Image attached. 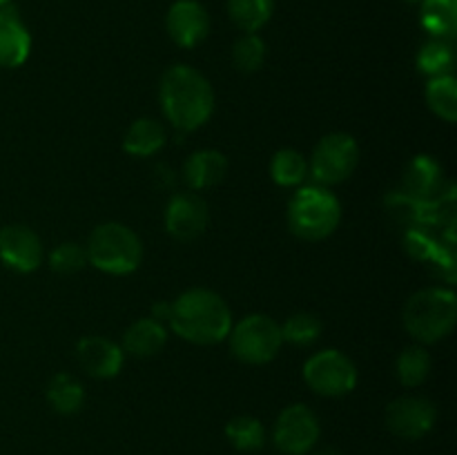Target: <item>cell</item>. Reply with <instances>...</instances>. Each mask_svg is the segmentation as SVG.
<instances>
[{
	"instance_id": "cell-15",
	"label": "cell",
	"mask_w": 457,
	"mask_h": 455,
	"mask_svg": "<svg viewBox=\"0 0 457 455\" xmlns=\"http://www.w3.org/2000/svg\"><path fill=\"white\" fill-rule=\"evenodd\" d=\"M31 34L12 4L0 7V67L16 70L29 58Z\"/></svg>"
},
{
	"instance_id": "cell-8",
	"label": "cell",
	"mask_w": 457,
	"mask_h": 455,
	"mask_svg": "<svg viewBox=\"0 0 457 455\" xmlns=\"http://www.w3.org/2000/svg\"><path fill=\"white\" fill-rule=\"evenodd\" d=\"M303 382L312 393L342 397L357 386V366L342 351H321L303 364Z\"/></svg>"
},
{
	"instance_id": "cell-11",
	"label": "cell",
	"mask_w": 457,
	"mask_h": 455,
	"mask_svg": "<svg viewBox=\"0 0 457 455\" xmlns=\"http://www.w3.org/2000/svg\"><path fill=\"white\" fill-rule=\"evenodd\" d=\"M208 203L195 192H179L165 208V230L177 241H195L208 228Z\"/></svg>"
},
{
	"instance_id": "cell-22",
	"label": "cell",
	"mask_w": 457,
	"mask_h": 455,
	"mask_svg": "<svg viewBox=\"0 0 457 455\" xmlns=\"http://www.w3.org/2000/svg\"><path fill=\"white\" fill-rule=\"evenodd\" d=\"M275 0H228V16L244 34H257L272 18Z\"/></svg>"
},
{
	"instance_id": "cell-32",
	"label": "cell",
	"mask_w": 457,
	"mask_h": 455,
	"mask_svg": "<svg viewBox=\"0 0 457 455\" xmlns=\"http://www.w3.org/2000/svg\"><path fill=\"white\" fill-rule=\"evenodd\" d=\"M12 3V0H0V7H4V4H9Z\"/></svg>"
},
{
	"instance_id": "cell-33",
	"label": "cell",
	"mask_w": 457,
	"mask_h": 455,
	"mask_svg": "<svg viewBox=\"0 0 457 455\" xmlns=\"http://www.w3.org/2000/svg\"><path fill=\"white\" fill-rule=\"evenodd\" d=\"M404 3H411V4H415V3H422V0H404Z\"/></svg>"
},
{
	"instance_id": "cell-14",
	"label": "cell",
	"mask_w": 457,
	"mask_h": 455,
	"mask_svg": "<svg viewBox=\"0 0 457 455\" xmlns=\"http://www.w3.org/2000/svg\"><path fill=\"white\" fill-rule=\"evenodd\" d=\"M76 361L87 375L96 379L116 377L123 368L125 352L112 339L101 335H89L76 343Z\"/></svg>"
},
{
	"instance_id": "cell-29",
	"label": "cell",
	"mask_w": 457,
	"mask_h": 455,
	"mask_svg": "<svg viewBox=\"0 0 457 455\" xmlns=\"http://www.w3.org/2000/svg\"><path fill=\"white\" fill-rule=\"evenodd\" d=\"M232 62L244 74L262 70L266 62V43L257 34H244L232 47Z\"/></svg>"
},
{
	"instance_id": "cell-10",
	"label": "cell",
	"mask_w": 457,
	"mask_h": 455,
	"mask_svg": "<svg viewBox=\"0 0 457 455\" xmlns=\"http://www.w3.org/2000/svg\"><path fill=\"white\" fill-rule=\"evenodd\" d=\"M437 410L422 395H402L386 409V426L402 440H420L436 426Z\"/></svg>"
},
{
	"instance_id": "cell-27",
	"label": "cell",
	"mask_w": 457,
	"mask_h": 455,
	"mask_svg": "<svg viewBox=\"0 0 457 455\" xmlns=\"http://www.w3.org/2000/svg\"><path fill=\"white\" fill-rule=\"evenodd\" d=\"M226 437L237 451H244V453H253L266 444L263 424L253 415H239V418L230 419L226 426Z\"/></svg>"
},
{
	"instance_id": "cell-23",
	"label": "cell",
	"mask_w": 457,
	"mask_h": 455,
	"mask_svg": "<svg viewBox=\"0 0 457 455\" xmlns=\"http://www.w3.org/2000/svg\"><path fill=\"white\" fill-rule=\"evenodd\" d=\"M415 65L428 79H436V76H449L453 71L455 65V54L451 47L449 40H437L431 38L420 47L418 58H415Z\"/></svg>"
},
{
	"instance_id": "cell-20",
	"label": "cell",
	"mask_w": 457,
	"mask_h": 455,
	"mask_svg": "<svg viewBox=\"0 0 457 455\" xmlns=\"http://www.w3.org/2000/svg\"><path fill=\"white\" fill-rule=\"evenodd\" d=\"M420 21L431 38L451 40L457 29V0H422Z\"/></svg>"
},
{
	"instance_id": "cell-26",
	"label": "cell",
	"mask_w": 457,
	"mask_h": 455,
	"mask_svg": "<svg viewBox=\"0 0 457 455\" xmlns=\"http://www.w3.org/2000/svg\"><path fill=\"white\" fill-rule=\"evenodd\" d=\"M308 174V161L297 150H279L270 161V177L281 187H297Z\"/></svg>"
},
{
	"instance_id": "cell-13",
	"label": "cell",
	"mask_w": 457,
	"mask_h": 455,
	"mask_svg": "<svg viewBox=\"0 0 457 455\" xmlns=\"http://www.w3.org/2000/svg\"><path fill=\"white\" fill-rule=\"evenodd\" d=\"M168 36L179 47H196L210 31V16L199 0H177L165 16Z\"/></svg>"
},
{
	"instance_id": "cell-18",
	"label": "cell",
	"mask_w": 457,
	"mask_h": 455,
	"mask_svg": "<svg viewBox=\"0 0 457 455\" xmlns=\"http://www.w3.org/2000/svg\"><path fill=\"white\" fill-rule=\"evenodd\" d=\"M165 141H168V132H165L163 123L145 116V119L134 120L128 128L123 136V150L138 159H145V156L156 154L165 145Z\"/></svg>"
},
{
	"instance_id": "cell-4",
	"label": "cell",
	"mask_w": 457,
	"mask_h": 455,
	"mask_svg": "<svg viewBox=\"0 0 457 455\" xmlns=\"http://www.w3.org/2000/svg\"><path fill=\"white\" fill-rule=\"evenodd\" d=\"M342 221V203L324 186L302 187L288 203V228L303 241H324Z\"/></svg>"
},
{
	"instance_id": "cell-7",
	"label": "cell",
	"mask_w": 457,
	"mask_h": 455,
	"mask_svg": "<svg viewBox=\"0 0 457 455\" xmlns=\"http://www.w3.org/2000/svg\"><path fill=\"white\" fill-rule=\"evenodd\" d=\"M360 163V145L346 132L326 134L312 150V159L308 163V172L315 178L317 186H337L353 177Z\"/></svg>"
},
{
	"instance_id": "cell-12",
	"label": "cell",
	"mask_w": 457,
	"mask_h": 455,
	"mask_svg": "<svg viewBox=\"0 0 457 455\" xmlns=\"http://www.w3.org/2000/svg\"><path fill=\"white\" fill-rule=\"evenodd\" d=\"M43 244L31 228L12 223L0 228V261L13 272H34L43 263Z\"/></svg>"
},
{
	"instance_id": "cell-24",
	"label": "cell",
	"mask_w": 457,
	"mask_h": 455,
	"mask_svg": "<svg viewBox=\"0 0 457 455\" xmlns=\"http://www.w3.org/2000/svg\"><path fill=\"white\" fill-rule=\"evenodd\" d=\"M427 103L436 116H440L446 123L457 120V80L453 74L436 76L428 79L427 85Z\"/></svg>"
},
{
	"instance_id": "cell-28",
	"label": "cell",
	"mask_w": 457,
	"mask_h": 455,
	"mask_svg": "<svg viewBox=\"0 0 457 455\" xmlns=\"http://www.w3.org/2000/svg\"><path fill=\"white\" fill-rule=\"evenodd\" d=\"M321 335V321L320 317L311 315V312H295L281 326V339L293 346L306 348L320 339Z\"/></svg>"
},
{
	"instance_id": "cell-3",
	"label": "cell",
	"mask_w": 457,
	"mask_h": 455,
	"mask_svg": "<svg viewBox=\"0 0 457 455\" xmlns=\"http://www.w3.org/2000/svg\"><path fill=\"white\" fill-rule=\"evenodd\" d=\"M406 333L420 343H436L449 337L457 321V299L449 288L418 290L404 306Z\"/></svg>"
},
{
	"instance_id": "cell-1",
	"label": "cell",
	"mask_w": 457,
	"mask_h": 455,
	"mask_svg": "<svg viewBox=\"0 0 457 455\" xmlns=\"http://www.w3.org/2000/svg\"><path fill=\"white\" fill-rule=\"evenodd\" d=\"M159 101L165 119L179 132H195L214 112V89L199 70L174 65L161 76Z\"/></svg>"
},
{
	"instance_id": "cell-2",
	"label": "cell",
	"mask_w": 457,
	"mask_h": 455,
	"mask_svg": "<svg viewBox=\"0 0 457 455\" xmlns=\"http://www.w3.org/2000/svg\"><path fill=\"white\" fill-rule=\"evenodd\" d=\"M170 326L186 342L214 346L230 335L232 312L226 299L208 288H190L170 303Z\"/></svg>"
},
{
	"instance_id": "cell-16",
	"label": "cell",
	"mask_w": 457,
	"mask_h": 455,
	"mask_svg": "<svg viewBox=\"0 0 457 455\" xmlns=\"http://www.w3.org/2000/svg\"><path fill=\"white\" fill-rule=\"evenodd\" d=\"M228 172V159L219 150H199L183 165V181L190 190H208L221 183Z\"/></svg>"
},
{
	"instance_id": "cell-19",
	"label": "cell",
	"mask_w": 457,
	"mask_h": 455,
	"mask_svg": "<svg viewBox=\"0 0 457 455\" xmlns=\"http://www.w3.org/2000/svg\"><path fill=\"white\" fill-rule=\"evenodd\" d=\"M404 186L418 199H428L442 187V168L428 154L415 156L406 168Z\"/></svg>"
},
{
	"instance_id": "cell-9",
	"label": "cell",
	"mask_w": 457,
	"mask_h": 455,
	"mask_svg": "<svg viewBox=\"0 0 457 455\" xmlns=\"http://www.w3.org/2000/svg\"><path fill=\"white\" fill-rule=\"evenodd\" d=\"M320 419L308 406L293 404L277 418L272 440L286 455H308L320 440Z\"/></svg>"
},
{
	"instance_id": "cell-30",
	"label": "cell",
	"mask_w": 457,
	"mask_h": 455,
	"mask_svg": "<svg viewBox=\"0 0 457 455\" xmlns=\"http://www.w3.org/2000/svg\"><path fill=\"white\" fill-rule=\"evenodd\" d=\"M85 263H87V252H85V245L74 244V241H67V244L56 245L49 254V266L58 275H74V272L83 270Z\"/></svg>"
},
{
	"instance_id": "cell-31",
	"label": "cell",
	"mask_w": 457,
	"mask_h": 455,
	"mask_svg": "<svg viewBox=\"0 0 457 455\" xmlns=\"http://www.w3.org/2000/svg\"><path fill=\"white\" fill-rule=\"evenodd\" d=\"M311 455H342V453H339L337 449H330V446H326V449L315 451V453H311Z\"/></svg>"
},
{
	"instance_id": "cell-5",
	"label": "cell",
	"mask_w": 457,
	"mask_h": 455,
	"mask_svg": "<svg viewBox=\"0 0 457 455\" xmlns=\"http://www.w3.org/2000/svg\"><path fill=\"white\" fill-rule=\"evenodd\" d=\"M87 263L107 275H129L143 261V241L132 228L119 221L101 223L89 235Z\"/></svg>"
},
{
	"instance_id": "cell-21",
	"label": "cell",
	"mask_w": 457,
	"mask_h": 455,
	"mask_svg": "<svg viewBox=\"0 0 457 455\" xmlns=\"http://www.w3.org/2000/svg\"><path fill=\"white\" fill-rule=\"evenodd\" d=\"M47 401L61 415H74L85 404V388L74 375L58 373L47 384Z\"/></svg>"
},
{
	"instance_id": "cell-17",
	"label": "cell",
	"mask_w": 457,
	"mask_h": 455,
	"mask_svg": "<svg viewBox=\"0 0 457 455\" xmlns=\"http://www.w3.org/2000/svg\"><path fill=\"white\" fill-rule=\"evenodd\" d=\"M168 342V330L154 317H143V319L132 321L123 333V352L134 357H154L159 355Z\"/></svg>"
},
{
	"instance_id": "cell-25",
	"label": "cell",
	"mask_w": 457,
	"mask_h": 455,
	"mask_svg": "<svg viewBox=\"0 0 457 455\" xmlns=\"http://www.w3.org/2000/svg\"><path fill=\"white\" fill-rule=\"evenodd\" d=\"M431 355L422 346H409L397 355L395 375L402 386L415 388L427 382L428 373H431Z\"/></svg>"
},
{
	"instance_id": "cell-6",
	"label": "cell",
	"mask_w": 457,
	"mask_h": 455,
	"mask_svg": "<svg viewBox=\"0 0 457 455\" xmlns=\"http://www.w3.org/2000/svg\"><path fill=\"white\" fill-rule=\"evenodd\" d=\"M230 351L239 361L250 366L268 364L277 357L281 351V326L277 324L272 317L268 315H254L244 317L239 324L230 328Z\"/></svg>"
}]
</instances>
